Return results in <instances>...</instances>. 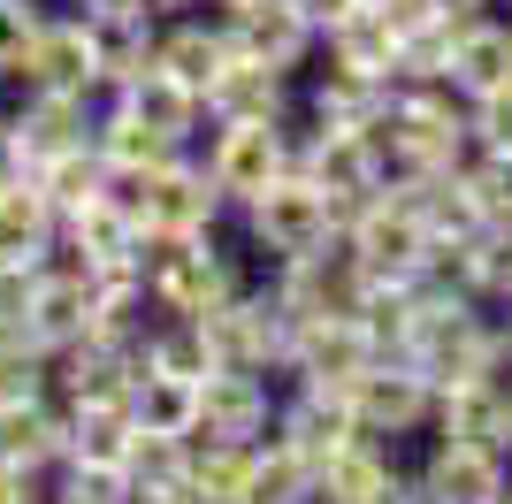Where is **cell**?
<instances>
[{"label":"cell","mask_w":512,"mask_h":504,"mask_svg":"<svg viewBox=\"0 0 512 504\" xmlns=\"http://www.w3.org/2000/svg\"><path fill=\"white\" fill-rule=\"evenodd\" d=\"M253 275L222 237H146V298L153 314H176V321H207L214 306H230Z\"/></svg>","instance_id":"obj_1"},{"label":"cell","mask_w":512,"mask_h":504,"mask_svg":"<svg viewBox=\"0 0 512 504\" xmlns=\"http://www.w3.org/2000/svg\"><path fill=\"white\" fill-rule=\"evenodd\" d=\"M383 146H390V176H428V168H459L474 153L467 130V100L451 84H398L383 115Z\"/></svg>","instance_id":"obj_2"},{"label":"cell","mask_w":512,"mask_h":504,"mask_svg":"<svg viewBox=\"0 0 512 504\" xmlns=\"http://www.w3.org/2000/svg\"><path fill=\"white\" fill-rule=\"evenodd\" d=\"M199 161H207L214 191L230 207H253L260 191L299 168V123H268V115H237V123H207L199 130Z\"/></svg>","instance_id":"obj_3"},{"label":"cell","mask_w":512,"mask_h":504,"mask_svg":"<svg viewBox=\"0 0 512 504\" xmlns=\"http://www.w3.org/2000/svg\"><path fill=\"white\" fill-rule=\"evenodd\" d=\"M337 237L367 268V283H413V275L428 268V252H436V230L421 222V207H413L398 184H383L375 199H360V207L344 214Z\"/></svg>","instance_id":"obj_4"},{"label":"cell","mask_w":512,"mask_h":504,"mask_svg":"<svg viewBox=\"0 0 512 504\" xmlns=\"http://www.w3.org/2000/svg\"><path fill=\"white\" fill-rule=\"evenodd\" d=\"M237 222H245V245L276 268V260H299V252L329 245V237L344 230V207L314 184V176L291 168V176H276V184L260 191L253 207H237Z\"/></svg>","instance_id":"obj_5"},{"label":"cell","mask_w":512,"mask_h":504,"mask_svg":"<svg viewBox=\"0 0 512 504\" xmlns=\"http://www.w3.org/2000/svg\"><path fill=\"white\" fill-rule=\"evenodd\" d=\"M291 329L299 321L276 306L268 283H245L230 306L207 314V344H214V367H253V375H291Z\"/></svg>","instance_id":"obj_6"},{"label":"cell","mask_w":512,"mask_h":504,"mask_svg":"<svg viewBox=\"0 0 512 504\" xmlns=\"http://www.w3.org/2000/svg\"><path fill=\"white\" fill-rule=\"evenodd\" d=\"M123 191H130V207H138V222H146V237H207L230 214V199L214 191L199 153H176L169 168H153V176H138Z\"/></svg>","instance_id":"obj_7"},{"label":"cell","mask_w":512,"mask_h":504,"mask_svg":"<svg viewBox=\"0 0 512 504\" xmlns=\"http://www.w3.org/2000/svg\"><path fill=\"white\" fill-rule=\"evenodd\" d=\"M299 176H314L352 214L360 199H375L390 184V146H383V130H329L299 115Z\"/></svg>","instance_id":"obj_8"},{"label":"cell","mask_w":512,"mask_h":504,"mask_svg":"<svg viewBox=\"0 0 512 504\" xmlns=\"http://www.w3.org/2000/svg\"><path fill=\"white\" fill-rule=\"evenodd\" d=\"M268 291H276V306L291 321H314V314H360V298L375 291V283H367V268L344 252V237H329V245L299 252V260H276V268H268Z\"/></svg>","instance_id":"obj_9"},{"label":"cell","mask_w":512,"mask_h":504,"mask_svg":"<svg viewBox=\"0 0 512 504\" xmlns=\"http://www.w3.org/2000/svg\"><path fill=\"white\" fill-rule=\"evenodd\" d=\"M100 329V291H92V268L85 260H69L54 245L39 275H31V298H23V336L46 344V352H69V344H85Z\"/></svg>","instance_id":"obj_10"},{"label":"cell","mask_w":512,"mask_h":504,"mask_svg":"<svg viewBox=\"0 0 512 504\" xmlns=\"http://www.w3.org/2000/svg\"><path fill=\"white\" fill-rule=\"evenodd\" d=\"M352 420H360V436L413 443V436L436 428V382H428L413 359H375V367L352 382Z\"/></svg>","instance_id":"obj_11"},{"label":"cell","mask_w":512,"mask_h":504,"mask_svg":"<svg viewBox=\"0 0 512 504\" xmlns=\"http://www.w3.org/2000/svg\"><path fill=\"white\" fill-rule=\"evenodd\" d=\"M107 69H100V23L85 16V8H54L39 31V46L23 54L16 84L23 92H92V100H107Z\"/></svg>","instance_id":"obj_12"},{"label":"cell","mask_w":512,"mask_h":504,"mask_svg":"<svg viewBox=\"0 0 512 504\" xmlns=\"http://www.w3.org/2000/svg\"><path fill=\"white\" fill-rule=\"evenodd\" d=\"M375 336H367L360 314H314L291 329V375L283 382H314V390H344L352 398V382L375 367Z\"/></svg>","instance_id":"obj_13"},{"label":"cell","mask_w":512,"mask_h":504,"mask_svg":"<svg viewBox=\"0 0 512 504\" xmlns=\"http://www.w3.org/2000/svg\"><path fill=\"white\" fill-rule=\"evenodd\" d=\"M413 489L428 504H505L512 489V459L490 443H459V436H428L421 466H413Z\"/></svg>","instance_id":"obj_14"},{"label":"cell","mask_w":512,"mask_h":504,"mask_svg":"<svg viewBox=\"0 0 512 504\" xmlns=\"http://www.w3.org/2000/svg\"><path fill=\"white\" fill-rule=\"evenodd\" d=\"M276 398H283L276 375H253V367H214V375H199V428H192V436L260 443L268 428H276Z\"/></svg>","instance_id":"obj_15"},{"label":"cell","mask_w":512,"mask_h":504,"mask_svg":"<svg viewBox=\"0 0 512 504\" xmlns=\"http://www.w3.org/2000/svg\"><path fill=\"white\" fill-rule=\"evenodd\" d=\"M222 23H230V46H237V54L283 69V77H299V69L321 54V31L306 23L299 0H245V8H222Z\"/></svg>","instance_id":"obj_16"},{"label":"cell","mask_w":512,"mask_h":504,"mask_svg":"<svg viewBox=\"0 0 512 504\" xmlns=\"http://www.w3.org/2000/svg\"><path fill=\"white\" fill-rule=\"evenodd\" d=\"M428 436L490 443V451H505V459H512V367L444 382V390H436V428H428Z\"/></svg>","instance_id":"obj_17"},{"label":"cell","mask_w":512,"mask_h":504,"mask_svg":"<svg viewBox=\"0 0 512 504\" xmlns=\"http://www.w3.org/2000/svg\"><path fill=\"white\" fill-rule=\"evenodd\" d=\"M62 252L85 260V268H123V260H146V222L130 207V191H100L77 214H62Z\"/></svg>","instance_id":"obj_18"},{"label":"cell","mask_w":512,"mask_h":504,"mask_svg":"<svg viewBox=\"0 0 512 504\" xmlns=\"http://www.w3.org/2000/svg\"><path fill=\"white\" fill-rule=\"evenodd\" d=\"M444 84L459 92V100H490V92H512V8L459 16V39H451Z\"/></svg>","instance_id":"obj_19"},{"label":"cell","mask_w":512,"mask_h":504,"mask_svg":"<svg viewBox=\"0 0 512 504\" xmlns=\"http://www.w3.org/2000/svg\"><path fill=\"white\" fill-rule=\"evenodd\" d=\"M237 115H268V123H299V84L283 69L253 62V54H230L222 77L207 84V123H237Z\"/></svg>","instance_id":"obj_20"},{"label":"cell","mask_w":512,"mask_h":504,"mask_svg":"<svg viewBox=\"0 0 512 504\" xmlns=\"http://www.w3.org/2000/svg\"><path fill=\"white\" fill-rule=\"evenodd\" d=\"M8 123L23 138V161L39 168L46 153H69V146H92V123H100V100L92 92H23L8 107Z\"/></svg>","instance_id":"obj_21"},{"label":"cell","mask_w":512,"mask_h":504,"mask_svg":"<svg viewBox=\"0 0 512 504\" xmlns=\"http://www.w3.org/2000/svg\"><path fill=\"white\" fill-rule=\"evenodd\" d=\"M92 146H100V161H107V176H115V184H138V176H153V168H169L176 153H192L184 138L153 130L130 100H107V107H100V123H92Z\"/></svg>","instance_id":"obj_22"},{"label":"cell","mask_w":512,"mask_h":504,"mask_svg":"<svg viewBox=\"0 0 512 504\" xmlns=\"http://www.w3.org/2000/svg\"><path fill=\"white\" fill-rule=\"evenodd\" d=\"M390 92H398V84L321 62V69H314V84L299 92V115H306V123H329V130H383Z\"/></svg>","instance_id":"obj_23"},{"label":"cell","mask_w":512,"mask_h":504,"mask_svg":"<svg viewBox=\"0 0 512 504\" xmlns=\"http://www.w3.org/2000/svg\"><path fill=\"white\" fill-rule=\"evenodd\" d=\"M62 245V214L31 176H8L0 184V268H46Z\"/></svg>","instance_id":"obj_24"},{"label":"cell","mask_w":512,"mask_h":504,"mask_svg":"<svg viewBox=\"0 0 512 504\" xmlns=\"http://www.w3.org/2000/svg\"><path fill=\"white\" fill-rule=\"evenodd\" d=\"M398 482H406V459L383 436H352L344 451L321 459V504H390Z\"/></svg>","instance_id":"obj_25"},{"label":"cell","mask_w":512,"mask_h":504,"mask_svg":"<svg viewBox=\"0 0 512 504\" xmlns=\"http://www.w3.org/2000/svg\"><path fill=\"white\" fill-rule=\"evenodd\" d=\"M0 459L54 474V466L69 459V405H62V398H23V405H0Z\"/></svg>","instance_id":"obj_26"},{"label":"cell","mask_w":512,"mask_h":504,"mask_svg":"<svg viewBox=\"0 0 512 504\" xmlns=\"http://www.w3.org/2000/svg\"><path fill=\"white\" fill-rule=\"evenodd\" d=\"M230 54H237V46H230V23H222V16H169V23H161V54H153V62L169 69V77H184L192 92H207Z\"/></svg>","instance_id":"obj_27"},{"label":"cell","mask_w":512,"mask_h":504,"mask_svg":"<svg viewBox=\"0 0 512 504\" xmlns=\"http://www.w3.org/2000/svg\"><path fill=\"white\" fill-rule=\"evenodd\" d=\"M321 62L337 69H360V77H383L398 84V23L383 16V8H352V16L321 39Z\"/></svg>","instance_id":"obj_28"},{"label":"cell","mask_w":512,"mask_h":504,"mask_svg":"<svg viewBox=\"0 0 512 504\" xmlns=\"http://www.w3.org/2000/svg\"><path fill=\"white\" fill-rule=\"evenodd\" d=\"M176 489H184L192 504H245V489H253V443L192 436V459H184Z\"/></svg>","instance_id":"obj_29"},{"label":"cell","mask_w":512,"mask_h":504,"mask_svg":"<svg viewBox=\"0 0 512 504\" xmlns=\"http://www.w3.org/2000/svg\"><path fill=\"white\" fill-rule=\"evenodd\" d=\"M130 443H138L130 398H77V405H69V459H85V466H130Z\"/></svg>","instance_id":"obj_30"},{"label":"cell","mask_w":512,"mask_h":504,"mask_svg":"<svg viewBox=\"0 0 512 504\" xmlns=\"http://www.w3.org/2000/svg\"><path fill=\"white\" fill-rule=\"evenodd\" d=\"M115 100H130L153 130H169V138H184V146H199V130H207V92H192V84L169 77L161 62L130 84V92H115Z\"/></svg>","instance_id":"obj_31"},{"label":"cell","mask_w":512,"mask_h":504,"mask_svg":"<svg viewBox=\"0 0 512 504\" xmlns=\"http://www.w3.org/2000/svg\"><path fill=\"white\" fill-rule=\"evenodd\" d=\"M245 504H321V466L306 459V451H291L283 436H260Z\"/></svg>","instance_id":"obj_32"},{"label":"cell","mask_w":512,"mask_h":504,"mask_svg":"<svg viewBox=\"0 0 512 504\" xmlns=\"http://www.w3.org/2000/svg\"><path fill=\"white\" fill-rule=\"evenodd\" d=\"M130 420H138L146 436H192L199 428V382L138 367V382H130Z\"/></svg>","instance_id":"obj_33"},{"label":"cell","mask_w":512,"mask_h":504,"mask_svg":"<svg viewBox=\"0 0 512 504\" xmlns=\"http://www.w3.org/2000/svg\"><path fill=\"white\" fill-rule=\"evenodd\" d=\"M31 184L54 199V214H77L85 199H100V191H115V176H107L100 146H69V153H46L39 168H31Z\"/></svg>","instance_id":"obj_34"},{"label":"cell","mask_w":512,"mask_h":504,"mask_svg":"<svg viewBox=\"0 0 512 504\" xmlns=\"http://www.w3.org/2000/svg\"><path fill=\"white\" fill-rule=\"evenodd\" d=\"M23 398H54V352L31 344L23 329L0 336V405H23Z\"/></svg>","instance_id":"obj_35"},{"label":"cell","mask_w":512,"mask_h":504,"mask_svg":"<svg viewBox=\"0 0 512 504\" xmlns=\"http://www.w3.org/2000/svg\"><path fill=\"white\" fill-rule=\"evenodd\" d=\"M459 176H467V191H474L482 230H512V153H482L474 146L467 161H459Z\"/></svg>","instance_id":"obj_36"},{"label":"cell","mask_w":512,"mask_h":504,"mask_svg":"<svg viewBox=\"0 0 512 504\" xmlns=\"http://www.w3.org/2000/svg\"><path fill=\"white\" fill-rule=\"evenodd\" d=\"M138 482H130V466H85V459H62L54 466V497L46 504H130Z\"/></svg>","instance_id":"obj_37"},{"label":"cell","mask_w":512,"mask_h":504,"mask_svg":"<svg viewBox=\"0 0 512 504\" xmlns=\"http://www.w3.org/2000/svg\"><path fill=\"white\" fill-rule=\"evenodd\" d=\"M467 283L482 306H512V230H474L467 237Z\"/></svg>","instance_id":"obj_38"},{"label":"cell","mask_w":512,"mask_h":504,"mask_svg":"<svg viewBox=\"0 0 512 504\" xmlns=\"http://www.w3.org/2000/svg\"><path fill=\"white\" fill-rule=\"evenodd\" d=\"M46 16H54V0H0V77H8V84H16L23 54L39 46Z\"/></svg>","instance_id":"obj_39"},{"label":"cell","mask_w":512,"mask_h":504,"mask_svg":"<svg viewBox=\"0 0 512 504\" xmlns=\"http://www.w3.org/2000/svg\"><path fill=\"white\" fill-rule=\"evenodd\" d=\"M184 459H192V436H146V428H138V443H130V482L138 489H176Z\"/></svg>","instance_id":"obj_40"},{"label":"cell","mask_w":512,"mask_h":504,"mask_svg":"<svg viewBox=\"0 0 512 504\" xmlns=\"http://www.w3.org/2000/svg\"><path fill=\"white\" fill-rule=\"evenodd\" d=\"M467 130L482 153H512V92H490V100H467Z\"/></svg>","instance_id":"obj_41"},{"label":"cell","mask_w":512,"mask_h":504,"mask_svg":"<svg viewBox=\"0 0 512 504\" xmlns=\"http://www.w3.org/2000/svg\"><path fill=\"white\" fill-rule=\"evenodd\" d=\"M54 497V474H39V466H16L0 459V504H46Z\"/></svg>","instance_id":"obj_42"},{"label":"cell","mask_w":512,"mask_h":504,"mask_svg":"<svg viewBox=\"0 0 512 504\" xmlns=\"http://www.w3.org/2000/svg\"><path fill=\"white\" fill-rule=\"evenodd\" d=\"M299 8H306V23H314L321 39H329V31H337V23L352 16V8H367V0H299Z\"/></svg>","instance_id":"obj_43"},{"label":"cell","mask_w":512,"mask_h":504,"mask_svg":"<svg viewBox=\"0 0 512 504\" xmlns=\"http://www.w3.org/2000/svg\"><path fill=\"white\" fill-rule=\"evenodd\" d=\"M115 8H138V16H153V23H169V16H192L199 0H115Z\"/></svg>","instance_id":"obj_44"},{"label":"cell","mask_w":512,"mask_h":504,"mask_svg":"<svg viewBox=\"0 0 512 504\" xmlns=\"http://www.w3.org/2000/svg\"><path fill=\"white\" fill-rule=\"evenodd\" d=\"M497 314V352H505V367H512V306H490Z\"/></svg>","instance_id":"obj_45"},{"label":"cell","mask_w":512,"mask_h":504,"mask_svg":"<svg viewBox=\"0 0 512 504\" xmlns=\"http://www.w3.org/2000/svg\"><path fill=\"white\" fill-rule=\"evenodd\" d=\"M130 504H192V497H184V489H138Z\"/></svg>","instance_id":"obj_46"},{"label":"cell","mask_w":512,"mask_h":504,"mask_svg":"<svg viewBox=\"0 0 512 504\" xmlns=\"http://www.w3.org/2000/svg\"><path fill=\"white\" fill-rule=\"evenodd\" d=\"M444 16H482V8H497V0H436Z\"/></svg>","instance_id":"obj_47"},{"label":"cell","mask_w":512,"mask_h":504,"mask_svg":"<svg viewBox=\"0 0 512 504\" xmlns=\"http://www.w3.org/2000/svg\"><path fill=\"white\" fill-rule=\"evenodd\" d=\"M54 8H115V0H54Z\"/></svg>","instance_id":"obj_48"},{"label":"cell","mask_w":512,"mask_h":504,"mask_svg":"<svg viewBox=\"0 0 512 504\" xmlns=\"http://www.w3.org/2000/svg\"><path fill=\"white\" fill-rule=\"evenodd\" d=\"M207 8H245V0H207Z\"/></svg>","instance_id":"obj_49"},{"label":"cell","mask_w":512,"mask_h":504,"mask_svg":"<svg viewBox=\"0 0 512 504\" xmlns=\"http://www.w3.org/2000/svg\"><path fill=\"white\" fill-rule=\"evenodd\" d=\"M367 8H390V0H367Z\"/></svg>","instance_id":"obj_50"},{"label":"cell","mask_w":512,"mask_h":504,"mask_svg":"<svg viewBox=\"0 0 512 504\" xmlns=\"http://www.w3.org/2000/svg\"><path fill=\"white\" fill-rule=\"evenodd\" d=\"M505 504H512V489H505Z\"/></svg>","instance_id":"obj_51"},{"label":"cell","mask_w":512,"mask_h":504,"mask_svg":"<svg viewBox=\"0 0 512 504\" xmlns=\"http://www.w3.org/2000/svg\"><path fill=\"white\" fill-rule=\"evenodd\" d=\"M505 8H512V0H505Z\"/></svg>","instance_id":"obj_52"}]
</instances>
